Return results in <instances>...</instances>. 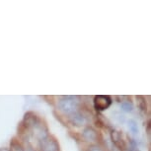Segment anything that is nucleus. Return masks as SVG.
Returning a JSON list of instances; mask_svg holds the SVG:
<instances>
[{
	"label": "nucleus",
	"mask_w": 151,
	"mask_h": 151,
	"mask_svg": "<svg viewBox=\"0 0 151 151\" xmlns=\"http://www.w3.org/2000/svg\"><path fill=\"white\" fill-rule=\"evenodd\" d=\"M130 151H139L137 146H136L135 142L132 141V145H130Z\"/></svg>",
	"instance_id": "f8f14e48"
},
{
	"label": "nucleus",
	"mask_w": 151,
	"mask_h": 151,
	"mask_svg": "<svg viewBox=\"0 0 151 151\" xmlns=\"http://www.w3.org/2000/svg\"><path fill=\"white\" fill-rule=\"evenodd\" d=\"M24 122L28 127H35L40 122L38 116H37L34 113H27L26 115H25Z\"/></svg>",
	"instance_id": "423d86ee"
},
{
	"label": "nucleus",
	"mask_w": 151,
	"mask_h": 151,
	"mask_svg": "<svg viewBox=\"0 0 151 151\" xmlns=\"http://www.w3.org/2000/svg\"><path fill=\"white\" fill-rule=\"evenodd\" d=\"M0 151H11V149H9V148H7V147H1L0 148Z\"/></svg>",
	"instance_id": "4468645a"
},
{
	"label": "nucleus",
	"mask_w": 151,
	"mask_h": 151,
	"mask_svg": "<svg viewBox=\"0 0 151 151\" xmlns=\"http://www.w3.org/2000/svg\"><path fill=\"white\" fill-rule=\"evenodd\" d=\"M138 102V107L139 109L142 111H146V102L144 101V97L143 96H137L136 97Z\"/></svg>",
	"instance_id": "9d476101"
},
{
	"label": "nucleus",
	"mask_w": 151,
	"mask_h": 151,
	"mask_svg": "<svg viewBox=\"0 0 151 151\" xmlns=\"http://www.w3.org/2000/svg\"><path fill=\"white\" fill-rule=\"evenodd\" d=\"M121 108L124 112L129 113V112H132L133 109V105L132 102H129V101H122L121 104Z\"/></svg>",
	"instance_id": "6e6552de"
},
{
	"label": "nucleus",
	"mask_w": 151,
	"mask_h": 151,
	"mask_svg": "<svg viewBox=\"0 0 151 151\" xmlns=\"http://www.w3.org/2000/svg\"><path fill=\"white\" fill-rule=\"evenodd\" d=\"M70 121L73 124L77 125V127H82L87 124L86 116L79 112H75L72 115H70Z\"/></svg>",
	"instance_id": "20e7f679"
},
{
	"label": "nucleus",
	"mask_w": 151,
	"mask_h": 151,
	"mask_svg": "<svg viewBox=\"0 0 151 151\" xmlns=\"http://www.w3.org/2000/svg\"><path fill=\"white\" fill-rule=\"evenodd\" d=\"M111 136H112L113 142L118 147H119V149H125V144H124V139L122 138L121 133H119V132H116V130H114Z\"/></svg>",
	"instance_id": "0eeeda50"
},
{
	"label": "nucleus",
	"mask_w": 151,
	"mask_h": 151,
	"mask_svg": "<svg viewBox=\"0 0 151 151\" xmlns=\"http://www.w3.org/2000/svg\"><path fill=\"white\" fill-rule=\"evenodd\" d=\"M82 135H83L85 140H87V141L95 142V141H97V139H98V133H97L95 129L90 127H86V129L83 130Z\"/></svg>",
	"instance_id": "39448f33"
},
{
	"label": "nucleus",
	"mask_w": 151,
	"mask_h": 151,
	"mask_svg": "<svg viewBox=\"0 0 151 151\" xmlns=\"http://www.w3.org/2000/svg\"><path fill=\"white\" fill-rule=\"evenodd\" d=\"M11 147H12V148H11V151H24L21 145H20L19 143H17L16 141L12 142V144H11Z\"/></svg>",
	"instance_id": "9b49d317"
},
{
	"label": "nucleus",
	"mask_w": 151,
	"mask_h": 151,
	"mask_svg": "<svg viewBox=\"0 0 151 151\" xmlns=\"http://www.w3.org/2000/svg\"><path fill=\"white\" fill-rule=\"evenodd\" d=\"M90 151H102L98 146H92L90 147Z\"/></svg>",
	"instance_id": "ddd939ff"
},
{
	"label": "nucleus",
	"mask_w": 151,
	"mask_h": 151,
	"mask_svg": "<svg viewBox=\"0 0 151 151\" xmlns=\"http://www.w3.org/2000/svg\"><path fill=\"white\" fill-rule=\"evenodd\" d=\"M112 105V99L109 96L98 95L94 98V107L98 111H105Z\"/></svg>",
	"instance_id": "f03ea898"
},
{
	"label": "nucleus",
	"mask_w": 151,
	"mask_h": 151,
	"mask_svg": "<svg viewBox=\"0 0 151 151\" xmlns=\"http://www.w3.org/2000/svg\"><path fill=\"white\" fill-rule=\"evenodd\" d=\"M27 151H34V150H33V149H31V148H29V149H28Z\"/></svg>",
	"instance_id": "2eb2a0df"
},
{
	"label": "nucleus",
	"mask_w": 151,
	"mask_h": 151,
	"mask_svg": "<svg viewBox=\"0 0 151 151\" xmlns=\"http://www.w3.org/2000/svg\"><path fill=\"white\" fill-rule=\"evenodd\" d=\"M79 106V99L76 96H66L58 101V109L62 113L67 115H72L77 112Z\"/></svg>",
	"instance_id": "f257e3e1"
},
{
	"label": "nucleus",
	"mask_w": 151,
	"mask_h": 151,
	"mask_svg": "<svg viewBox=\"0 0 151 151\" xmlns=\"http://www.w3.org/2000/svg\"><path fill=\"white\" fill-rule=\"evenodd\" d=\"M129 129L130 130V132L132 133V134H137L138 133V127H137V124H136L135 121H133V119H129Z\"/></svg>",
	"instance_id": "1a4fd4ad"
},
{
	"label": "nucleus",
	"mask_w": 151,
	"mask_h": 151,
	"mask_svg": "<svg viewBox=\"0 0 151 151\" xmlns=\"http://www.w3.org/2000/svg\"><path fill=\"white\" fill-rule=\"evenodd\" d=\"M42 151H59L58 142L52 137H47L42 140Z\"/></svg>",
	"instance_id": "7ed1b4c3"
}]
</instances>
